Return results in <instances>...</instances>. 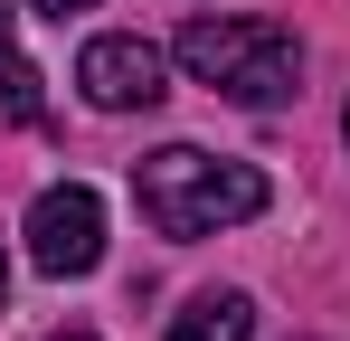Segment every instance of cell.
<instances>
[{
    "mask_svg": "<svg viewBox=\"0 0 350 341\" xmlns=\"http://www.w3.org/2000/svg\"><path fill=\"white\" fill-rule=\"evenodd\" d=\"M341 133H350V114H341Z\"/></svg>",
    "mask_w": 350,
    "mask_h": 341,
    "instance_id": "8fae6325",
    "label": "cell"
},
{
    "mask_svg": "<svg viewBox=\"0 0 350 341\" xmlns=\"http://www.w3.org/2000/svg\"><path fill=\"white\" fill-rule=\"evenodd\" d=\"M180 66L199 86H218L228 105H293L303 95V48L275 19H189L180 29Z\"/></svg>",
    "mask_w": 350,
    "mask_h": 341,
    "instance_id": "7a4b0ae2",
    "label": "cell"
},
{
    "mask_svg": "<svg viewBox=\"0 0 350 341\" xmlns=\"http://www.w3.org/2000/svg\"><path fill=\"white\" fill-rule=\"evenodd\" d=\"M0 294H10V256H0Z\"/></svg>",
    "mask_w": 350,
    "mask_h": 341,
    "instance_id": "9c48e42d",
    "label": "cell"
},
{
    "mask_svg": "<svg viewBox=\"0 0 350 341\" xmlns=\"http://www.w3.org/2000/svg\"><path fill=\"white\" fill-rule=\"evenodd\" d=\"M57 341H95V332H57Z\"/></svg>",
    "mask_w": 350,
    "mask_h": 341,
    "instance_id": "30bf717a",
    "label": "cell"
},
{
    "mask_svg": "<svg viewBox=\"0 0 350 341\" xmlns=\"http://www.w3.org/2000/svg\"><path fill=\"white\" fill-rule=\"evenodd\" d=\"M0 114H10V123H38V66H29V57H0Z\"/></svg>",
    "mask_w": 350,
    "mask_h": 341,
    "instance_id": "8992f818",
    "label": "cell"
},
{
    "mask_svg": "<svg viewBox=\"0 0 350 341\" xmlns=\"http://www.w3.org/2000/svg\"><path fill=\"white\" fill-rule=\"evenodd\" d=\"M76 86H85L95 114H152L171 95V57L152 38H133V29H114V38H85L76 48Z\"/></svg>",
    "mask_w": 350,
    "mask_h": 341,
    "instance_id": "3957f363",
    "label": "cell"
},
{
    "mask_svg": "<svg viewBox=\"0 0 350 341\" xmlns=\"http://www.w3.org/2000/svg\"><path fill=\"white\" fill-rule=\"evenodd\" d=\"M133 199H142V218L161 227L171 247H189V237H218V227L256 218L265 209V170L256 162H218L199 142H161L152 162H133Z\"/></svg>",
    "mask_w": 350,
    "mask_h": 341,
    "instance_id": "6da1fadb",
    "label": "cell"
},
{
    "mask_svg": "<svg viewBox=\"0 0 350 341\" xmlns=\"http://www.w3.org/2000/svg\"><path fill=\"white\" fill-rule=\"evenodd\" d=\"M246 332H256V303L228 294V284H218V294H189L171 313V341H246Z\"/></svg>",
    "mask_w": 350,
    "mask_h": 341,
    "instance_id": "5b68a950",
    "label": "cell"
},
{
    "mask_svg": "<svg viewBox=\"0 0 350 341\" xmlns=\"http://www.w3.org/2000/svg\"><path fill=\"white\" fill-rule=\"evenodd\" d=\"M29 256H38V275H95V266H105V199H95L85 180L38 190V209H29Z\"/></svg>",
    "mask_w": 350,
    "mask_h": 341,
    "instance_id": "277c9868",
    "label": "cell"
},
{
    "mask_svg": "<svg viewBox=\"0 0 350 341\" xmlns=\"http://www.w3.org/2000/svg\"><path fill=\"white\" fill-rule=\"evenodd\" d=\"M0 57H10V0H0Z\"/></svg>",
    "mask_w": 350,
    "mask_h": 341,
    "instance_id": "ba28073f",
    "label": "cell"
},
{
    "mask_svg": "<svg viewBox=\"0 0 350 341\" xmlns=\"http://www.w3.org/2000/svg\"><path fill=\"white\" fill-rule=\"evenodd\" d=\"M38 19H66V10H95V0H29Z\"/></svg>",
    "mask_w": 350,
    "mask_h": 341,
    "instance_id": "52a82bcc",
    "label": "cell"
}]
</instances>
